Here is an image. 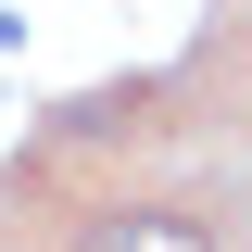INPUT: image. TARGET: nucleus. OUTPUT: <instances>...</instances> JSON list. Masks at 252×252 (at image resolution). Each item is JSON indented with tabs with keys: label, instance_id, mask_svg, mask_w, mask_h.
<instances>
[{
	"label": "nucleus",
	"instance_id": "1",
	"mask_svg": "<svg viewBox=\"0 0 252 252\" xmlns=\"http://www.w3.org/2000/svg\"><path fill=\"white\" fill-rule=\"evenodd\" d=\"M89 252H215V240H202L189 215H101Z\"/></svg>",
	"mask_w": 252,
	"mask_h": 252
}]
</instances>
